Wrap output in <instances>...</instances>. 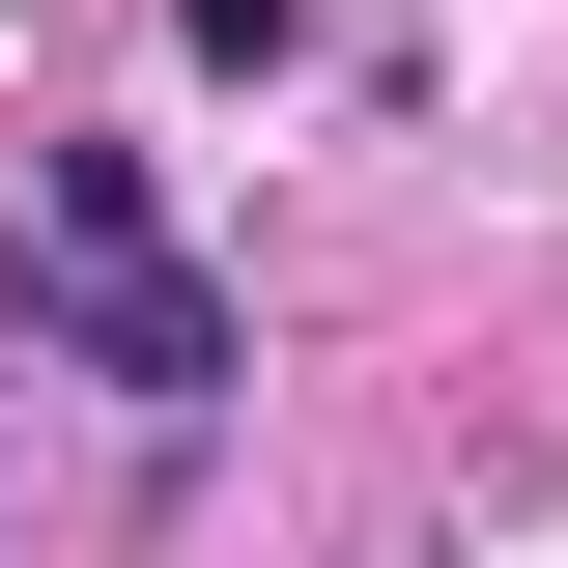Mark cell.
Segmentation results:
<instances>
[{
	"instance_id": "obj_1",
	"label": "cell",
	"mask_w": 568,
	"mask_h": 568,
	"mask_svg": "<svg viewBox=\"0 0 568 568\" xmlns=\"http://www.w3.org/2000/svg\"><path fill=\"white\" fill-rule=\"evenodd\" d=\"M0 313H29V369H114V398H227V369H256V313L171 256V171H142V142H29Z\"/></svg>"
}]
</instances>
